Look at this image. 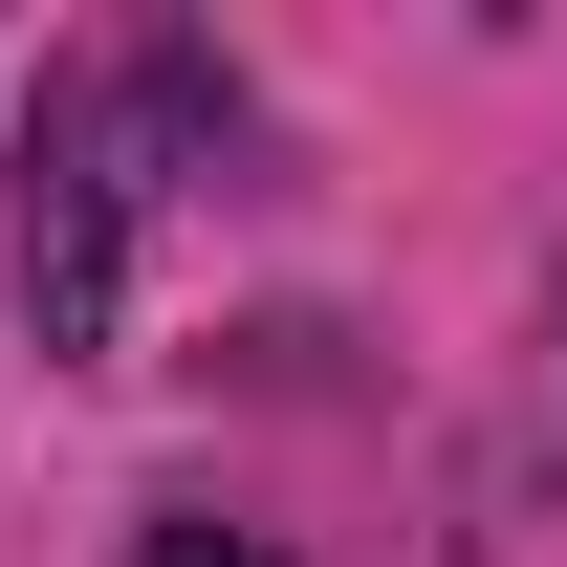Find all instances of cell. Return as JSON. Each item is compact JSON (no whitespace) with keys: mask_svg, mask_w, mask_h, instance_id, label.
<instances>
[{"mask_svg":"<svg viewBox=\"0 0 567 567\" xmlns=\"http://www.w3.org/2000/svg\"><path fill=\"white\" fill-rule=\"evenodd\" d=\"M132 153H110V87H44V197H22V328L44 350H110V306H132Z\"/></svg>","mask_w":567,"mask_h":567,"instance_id":"obj_1","label":"cell"},{"mask_svg":"<svg viewBox=\"0 0 567 567\" xmlns=\"http://www.w3.org/2000/svg\"><path fill=\"white\" fill-rule=\"evenodd\" d=\"M132 567H284L262 524H197V502H175V524H132Z\"/></svg>","mask_w":567,"mask_h":567,"instance_id":"obj_2","label":"cell"}]
</instances>
